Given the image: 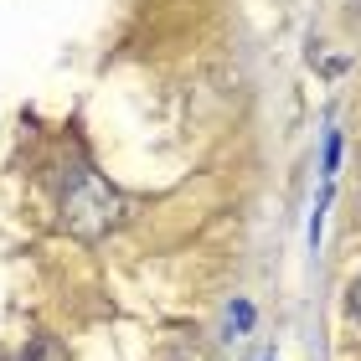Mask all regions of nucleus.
<instances>
[{"mask_svg": "<svg viewBox=\"0 0 361 361\" xmlns=\"http://www.w3.org/2000/svg\"><path fill=\"white\" fill-rule=\"evenodd\" d=\"M351 315L361 320V279H356V284H351Z\"/></svg>", "mask_w": 361, "mask_h": 361, "instance_id": "obj_5", "label": "nucleus"}, {"mask_svg": "<svg viewBox=\"0 0 361 361\" xmlns=\"http://www.w3.org/2000/svg\"><path fill=\"white\" fill-rule=\"evenodd\" d=\"M264 361H279V356H264Z\"/></svg>", "mask_w": 361, "mask_h": 361, "instance_id": "obj_6", "label": "nucleus"}, {"mask_svg": "<svg viewBox=\"0 0 361 361\" xmlns=\"http://www.w3.org/2000/svg\"><path fill=\"white\" fill-rule=\"evenodd\" d=\"M124 217H129V196H124L119 186H109L98 171H78V176L68 180V191H62L57 222L68 227L78 243L109 238L114 227H124Z\"/></svg>", "mask_w": 361, "mask_h": 361, "instance_id": "obj_1", "label": "nucleus"}, {"mask_svg": "<svg viewBox=\"0 0 361 361\" xmlns=\"http://www.w3.org/2000/svg\"><path fill=\"white\" fill-rule=\"evenodd\" d=\"M16 361H68V351H62V341H57V336H31V341H26V351L16 356Z\"/></svg>", "mask_w": 361, "mask_h": 361, "instance_id": "obj_2", "label": "nucleus"}, {"mask_svg": "<svg viewBox=\"0 0 361 361\" xmlns=\"http://www.w3.org/2000/svg\"><path fill=\"white\" fill-rule=\"evenodd\" d=\"M336 166H341V135L325 140V186H336Z\"/></svg>", "mask_w": 361, "mask_h": 361, "instance_id": "obj_4", "label": "nucleus"}, {"mask_svg": "<svg viewBox=\"0 0 361 361\" xmlns=\"http://www.w3.org/2000/svg\"><path fill=\"white\" fill-rule=\"evenodd\" d=\"M248 325H253V305H248V300H238L233 310H227V331H233V341L248 331Z\"/></svg>", "mask_w": 361, "mask_h": 361, "instance_id": "obj_3", "label": "nucleus"}]
</instances>
